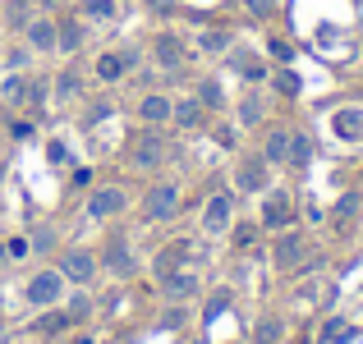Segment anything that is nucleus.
I'll return each instance as SVG.
<instances>
[{
	"mask_svg": "<svg viewBox=\"0 0 363 344\" xmlns=\"http://www.w3.org/2000/svg\"><path fill=\"white\" fill-rule=\"evenodd\" d=\"M175 212H179V188L175 184H157L143 197V216H147V221H170Z\"/></svg>",
	"mask_w": 363,
	"mask_h": 344,
	"instance_id": "1",
	"label": "nucleus"
},
{
	"mask_svg": "<svg viewBox=\"0 0 363 344\" xmlns=\"http://www.w3.org/2000/svg\"><path fill=\"white\" fill-rule=\"evenodd\" d=\"M60 294H65V275L60 271H42V275L28 280V303H33V308H51Z\"/></svg>",
	"mask_w": 363,
	"mask_h": 344,
	"instance_id": "2",
	"label": "nucleus"
},
{
	"mask_svg": "<svg viewBox=\"0 0 363 344\" xmlns=\"http://www.w3.org/2000/svg\"><path fill=\"white\" fill-rule=\"evenodd\" d=\"M230 212H235L230 193H212V197H207V207H203V229H207V234L230 229Z\"/></svg>",
	"mask_w": 363,
	"mask_h": 344,
	"instance_id": "3",
	"label": "nucleus"
},
{
	"mask_svg": "<svg viewBox=\"0 0 363 344\" xmlns=\"http://www.w3.org/2000/svg\"><path fill=\"white\" fill-rule=\"evenodd\" d=\"M124 207H129V193H124V188H97V193L88 197V216H97V221L120 216Z\"/></svg>",
	"mask_w": 363,
	"mask_h": 344,
	"instance_id": "4",
	"label": "nucleus"
},
{
	"mask_svg": "<svg viewBox=\"0 0 363 344\" xmlns=\"http://www.w3.org/2000/svg\"><path fill=\"white\" fill-rule=\"evenodd\" d=\"M60 275H65V280H74V285H88L92 275H97V257L83 253V248H74V253H65Z\"/></svg>",
	"mask_w": 363,
	"mask_h": 344,
	"instance_id": "5",
	"label": "nucleus"
},
{
	"mask_svg": "<svg viewBox=\"0 0 363 344\" xmlns=\"http://www.w3.org/2000/svg\"><path fill=\"white\" fill-rule=\"evenodd\" d=\"M276 266H281V271H299L303 262H308V243H303L299 234H285L281 243H276Z\"/></svg>",
	"mask_w": 363,
	"mask_h": 344,
	"instance_id": "6",
	"label": "nucleus"
},
{
	"mask_svg": "<svg viewBox=\"0 0 363 344\" xmlns=\"http://www.w3.org/2000/svg\"><path fill=\"white\" fill-rule=\"evenodd\" d=\"M290 221H294L290 193H272V197H267V207H262V225L267 229H281V225H290Z\"/></svg>",
	"mask_w": 363,
	"mask_h": 344,
	"instance_id": "7",
	"label": "nucleus"
},
{
	"mask_svg": "<svg viewBox=\"0 0 363 344\" xmlns=\"http://www.w3.org/2000/svg\"><path fill=\"white\" fill-rule=\"evenodd\" d=\"M161 156H166V142H161L157 133H143V138L133 142V166H138V170L161 166Z\"/></svg>",
	"mask_w": 363,
	"mask_h": 344,
	"instance_id": "8",
	"label": "nucleus"
},
{
	"mask_svg": "<svg viewBox=\"0 0 363 344\" xmlns=\"http://www.w3.org/2000/svg\"><path fill=\"white\" fill-rule=\"evenodd\" d=\"M235 184H240L244 193H262L267 188V156H248L240 166V175H235Z\"/></svg>",
	"mask_w": 363,
	"mask_h": 344,
	"instance_id": "9",
	"label": "nucleus"
},
{
	"mask_svg": "<svg viewBox=\"0 0 363 344\" xmlns=\"http://www.w3.org/2000/svg\"><path fill=\"white\" fill-rule=\"evenodd\" d=\"M170 106H175L170 97H161V92H147V97L138 101V120H143V124H166V120H170Z\"/></svg>",
	"mask_w": 363,
	"mask_h": 344,
	"instance_id": "10",
	"label": "nucleus"
},
{
	"mask_svg": "<svg viewBox=\"0 0 363 344\" xmlns=\"http://www.w3.org/2000/svg\"><path fill=\"white\" fill-rule=\"evenodd\" d=\"M28 46H33V51H55V23L51 18H28Z\"/></svg>",
	"mask_w": 363,
	"mask_h": 344,
	"instance_id": "11",
	"label": "nucleus"
},
{
	"mask_svg": "<svg viewBox=\"0 0 363 344\" xmlns=\"http://www.w3.org/2000/svg\"><path fill=\"white\" fill-rule=\"evenodd\" d=\"M198 294V280L189 271H170L166 275V299H194Z\"/></svg>",
	"mask_w": 363,
	"mask_h": 344,
	"instance_id": "12",
	"label": "nucleus"
},
{
	"mask_svg": "<svg viewBox=\"0 0 363 344\" xmlns=\"http://www.w3.org/2000/svg\"><path fill=\"white\" fill-rule=\"evenodd\" d=\"M157 60L166 64V69H179V64H184V46H179L170 33H166V37H157Z\"/></svg>",
	"mask_w": 363,
	"mask_h": 344,
	"instance_id": "13",
	"label": "nucleus"
},
{
	"mask_svg": "<svg viewBox=\"0 0 363 344\" xmlns=\"http://www.w3.org/2000/svg\"><path fill=\"white\" fill-rule=\"evenodd\" d=\"M129 60H133V55H101V60H97V79H101V83H116V79H124Z\"/></svg>",
	"mask_w": 363,
	"mask_h": 344,
	"instance_id": "14",
	"label": "nucleus"
},
{
	"mask_svg": "<svg viewBox=\"0 0 363 344\" xmlns=\"http://www.w3.org/2000/svg\"><path fill=\"white\" fill-rule=\"evenodd\" d=\"M170 120H175L179 129H194V124L203 120V101H175V106H170Z\"/></svg>",
	"mask_w": 363,
	"mask_h": 344,
	"instance_id": "15",
	"label": "nucleus"
},
{
	"mask_svg": "<svg viewBox=\"0 0 363 344\" xmlns=\"http://www.w3.org/2000/svg\"><path fill=\"white\" fill-rule=\"evenodd\" d=\"M308 156H313V142L303 138V133H290V151H285V161H290L294 170H303V166H308Z\"/></svg>",
	"mask_w": 363,
	"mask_h": 344,
	"instance_id": "16",
	"label": "nucleus"
},
{
	"mask_svg": "<svg viewBox=\"0 0 363 344\" xmlns=\"http://www.w3.org/2000/svg\"><path fill=\"white\" fill-rule=\"evenodd\" d=\"M79 46H83V28L79 23L55 28V51H79Z\"/></svg>",
	"mask_w": 363,
	"mask_h": 344,
	"instance_id": "17",
	"label": "nucleus"
},
{
	"mask_svg": "<svg viewBox=\"0 0 363 344\" xmlns=\"http://www.w3.org/2000/svg\"><path fill=\"white\" fill-rule=\"evenodd\" d=\"M285 151H290V133L272 129V133H267V151H262V156L267 161H285Z\"/></svg>",
	"mask_w": 363,
	"mask_h": 344,
	"instance_id": "18",
	"label": "nucleus"
},
{
	"mask_svg": "<svg viewBox=\"0 0 363 344\" xmlns=\"http://www.w3.org/2000/svg\"><path fill=\"white\" fill-rule=\"evenodd\" d=\"M106 266H111L116 275H129V271H133V257L124 253V243H111V248H106Z\"/></svg>",
	"mask_w": 363,
	"mask_h": 344,
	"instance_id": "19",
	"label": "nucleus"
},
{
	"mask_svg": "<svg viewBox=\"0 0 363 344\" xmlns=\"http://www.w3.org/2000/svg\"><path fill=\"white\" fill-rule=\"evenodd\" d=\"M184 253H189V243H170V248H166V253H161V262H157V271H161V275H170V271H175V266H179V262H184Z\"/></svg>",
	"mask_w": 363,
	"mask_h": 344,
	"instance_id": "20",
	"label": "nucleus"
},
{
	"mask_svg": "<svg viewBox=\"0 0 363 344\" xmlns=\"http://www.w3.org/2000/svg\"><path fill=\"white\" fill-rule=\"evenodd\" d=\"M359 129H363V115L359 110H340L336 115V133H340V138H354Z\"/></svg>",
	"mask_w": 363,
	"mask_h": 344,
	"instance_id": "21",
	"label": "nucleus"
},
{
	"mask_svg": "<svg viewBox=\"0 0 363 344\" xmlns=\"http://www.w3.org/2000/svg\"><path fill=\"white\" fill-rule=\"evenodd\" d=\"M253 340L257 344H276V340H281V321H276V317H262V321H257V331H253Z\"/></svg>",
	"mask_w": 363,
	"mask_h": 344,
	"instance_id": "22",
	"label": "nucleus"
},
{
	"mask_svg": "<svg viewBox=\"0 0 363 344\" xmlns=\"http://www.w3.org/2000/svg\"><path fill=\"white\" fill-rule=\"evenodd\" d=\"M88 18H116V0H83Z\"/></svg>",
	"mask_w": 363,
	"mask_h": 344,
	"instance_id": "23",
	"label": "nucleus"
},
{
	"mask_svg": "<svg viewBox=\"0 0 363 344\" xmlns=\"http://www.w3.org/2000/svg\"><path fill=\"white\" fill-rule=\"evenodd\" d=\"M5 18H9V28H28V18H33V14H28V5H23V0H9Z\"/></svg>",
	"mask_w": 363,
	"mask_h": 344,
	"instance_id": "24",
	"label": "nucleus"
},
{
	"mask_svg": "<svg viewBox=\"0 0 363 344\" xmlns=\"http://www.w3.org/2000/svg\"><path fill=\"white\" fill-rule=\"evenodd\" d=\"M240 120H244V124H257V120H262V106H257V101L248 97L244 106H240Z\"/></svg>",
	"mask_w": 363,
	"mask_h": 344,
	"instance_id": "25",
	"label": "nucleus"
},
{
	"mask_svg": "<svg viewBox=\"0 0 363 344\" xmlns=\"http://www.w3.org/2000/svg\"><path fill=\"white\" fill-rule=\"evenodd\" d=\"M225 46H230V37H225V33H207L203 37V51H225Z\"/></svg>",
	"mask_w": 363,
	"mask_h": 344,
	"instance_id": "26",
	"label": "nucleus"
},
{
	"mask_svg": "<svg viewBox=\"0 0 363 344\" xmlns=\"http://www.w3.org/2000/svg\"><path fill=\"white\" fill-rule=\"evenodd\" d=\"M51 243H55V234H51V229H37V234H33V243H28V248H33V253H46Z\"/></svg>",
	"mask_w": 363,
	"mask_h": 344,
	"instance_id": "27",
	"label": "nucleus"
},
{
	"mask_svg": "<svg viewBox=\"0 0 363 344\" xmlns=\"http://www.w3.org/2000/svg\"><path fill=\"white\" fill-rule=\"evenodd\" d=\"M55 88H60V97H79V79H74V74H60Z\"/></svg>",
	"mask_w": 363,
	"mask_h": 344,
	"instance_id": "28",
	"label": "nucleus"
},
{
	"mask_svg": "<svg viewBox=\"0 0 363 344\" xmlns=\"http://www.w3.org/2000/svg\"><path fill=\"white\" fill-rule=\"evenodd\" d=\"M203 106H221V88H216V83H203Z\"/></svg>",
	"mask_w": 363,
	"mask_h": 344,
	"instance_id": "29",
	"label": "nucleus"
},
{
	"mask_svg": "<svg viewBox=\"0 0 363 344\" xmlns=\"http://www.w3.org/2000/svg\"><path fill=\"white\" fill-rule=\"evenodd\" d=\"M5 97H9V101L23 97V79H18V74H9V79H5Z\"/></svg>",
	"mask_w": 363,
	"mask_h": 344,
	"instance_id": "30",
	"label": "nucleus"
},
{
	"mask_svg": "<svg viewBox=\"0 0 363 344\" xmlns=\"http://www.w3.org/2000/svg\"><path fill=\"white\" fill-rule=\"evenodd\" d=\"M88 308H92L88 299H74V303H69V317H88Z\"/></svg>",
	"mask_w": 363,
	"mask_h": 344,
	"instance_id": "31",
	"label": "nucleus"
},
{
	"mask_svg": "<svg viewBox=\"0 0 363 344\" xmlns=\"http://www.w3.org/2000/svg\"><path fill=\"white\" fill-rule=\"evenodd\" d=\"M33 253V248H28V239H14V243H9V257H28Z\"/></svg>",
	"mask_w": 363,
	"mask_h": 344,
	"instance_id": "32",
	"label": "nucleus"
},
{
	"mask_svg": "<svg viewBox=\"0 0 363 344\" xmlns=\"http://www.w3.org/2000/svg\"><path fill=\"white\" fill-rule=\"evenodd\" d=\"M281 92H290V97H294V92H299V79H294V74H281Z\"/></svg>",
	"mask_w": 363,
	"mask_h": 344,
	"instance_id": "33",
	"label": "nucleus"
},
{
	"mask_svg": "<svg viewBox=\"0 0 363 344\" xmlns=\"http://www.w3.org/2000/svg\"><path fill=\"white\" fill-rule=\"evenodd\" d=\"M248 9L253 14H272V0H248Z\"/></svg>",
	"mask_w": 363,
	"mask_h": 344,
	"instance_id": "34",
	"label": "nucleus"
},
{
	"mask_svg": "<svg viewBox=\"0 0 363 344\" xmlns=\"http://www.w3.org/2000/svg\"><path fill=\"white\" fill-rule=\"evenodd\" d=\"M152 5H157V9H166V5H170V0H152Z\"/></svg>",
	"mask_w": 363,
	"mask_h": 344,
	"instance_id": "35",
	"label": "nucleus"
},
{
	"mask_svg": "<svg viewBox=\"0 0 363 344\" xmlns=\"http://www.w3.org/2000/svg\"><path fill=\"white\" fill-rule=\"evenodd\" d=\"M0 179H5V161H0Z\"/></svg>",
	"mask_w": 363,
	"mask_h": 344,
	"instance_id": "36",
	"label": "nucleus"
}]
</instances>
